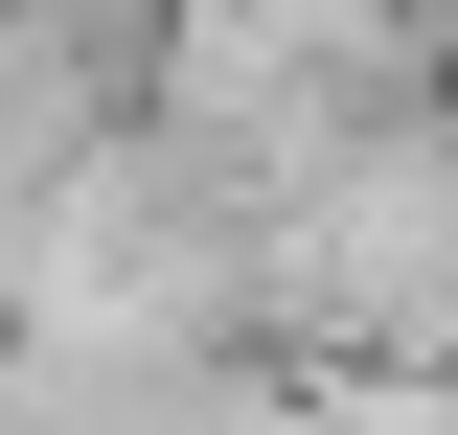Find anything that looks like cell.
Segmentation results:
<instances>
[{
    "instance_id": "cell-1",
    "label": "cell",
    "mask_w": 458,
    "mask_h": 435,
    "mask_svg": "<svg viewBox=\"0 0 458 435\" xmlns=\"http://www.w3.org/2000/svg\"><path fill=\"white\" fill-rule=\"evenodd\" d=\"M138 23L161 0H0V183H69L138 115Z\"/></svg>"
}]
</instances>
